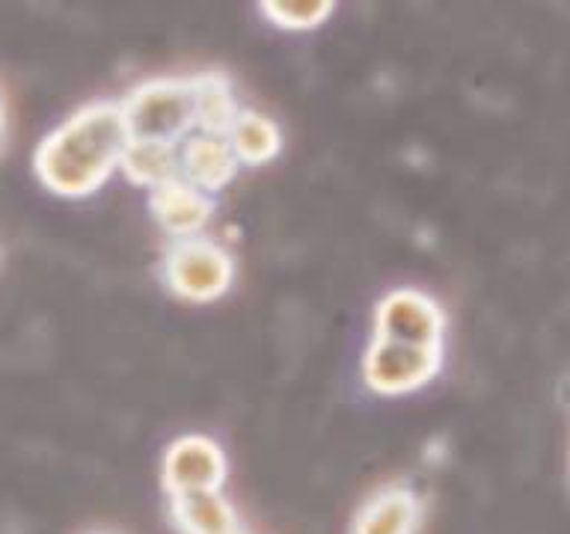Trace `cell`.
<instances>
[{"label":"cell","mask_w":570,"mask_h":534,"mask_svg":"<svg viewBox=\"0 0 570 534\" xmlns=\"http://www.w3.org/2000/svg\"><path fill=\"white\" fill-rule=\"evenodd\" d=\"M440 368H443V347L404 345L383 336H372L360 363L365 389L383 398H399L425 389Z\"/></svg>","instance_id":"obj_4"},{"label":"cell","mask_w":570,"mask_h":534,"mask_svg":"<svg viewBox=\"0 0 570 534\" xmlns=\"http://www.w3.org/2000/svg\"><path fill=\"white\" fill-rule=\"evenodd\" d=\"M119 172H122L134 187L142 190H155V187L167 185L173 178H181L178 169V142H160V140H128L119 160Z\"/></svg>","instance_id":"obj_13"},{"label":"cell","mask_w":570,"mask_h":534,"mask_svg":"<svg viewBox=\"0 0 570 534\" xmlns=\"http://www.w3.org/2000/svg\"><path fill=\"white\" fill-rule=\"evenodd\" d=\"M226 140H229L240 169L265 167L274 158H279V151H283L279 125L262 110H253V107H240L238 116L232 119L229 131H226Z\"/></svg>","instance_id":"obj_11"},{"label":"cell","mask_w":570,"mask_h":534,"mask_svg":"<svg viewBox=\"0 0 570 534\" xmlns=\"http://www.w3.org/2000/svg\"><path fill=\"white\" fill-rule=\"evenodd\" d=\"M240 534H253V532H240Z\"/></svg>","instance_id":"obj_17"},{"label":"cell","mask_w":570,"mask_h":534,"mask_svg":"<svg viewBox=\"0 0 570 534\" xmlns=\"http://www.w3.org/2000/svg\"><path fill=\"white\" fill-rule=\"evenodd\" d=\"M169 523L178 534H240V516L223 490L169 496Z\"/></svg>","instance_id":"obj_10"},{"label":"cell","mask_w":570,"mask_h":534,"mask_svg":"<svg viewBox=\"0 0 570 534\" xmlns=\"http://www.w3.org/2000/svg\"><path fill=\"white\" fill-rule=\"evenodd\" d=\"M194 87V107H196V131L226 134L232 119L238 116L240 105L235 96V83L226 71L208 69L190 75Z\"/></svg>","instance_id":"obj_12"},{"label":"cell","mask_w":570,"mask_h":534,"mask_svg":"<svg viewBox=\"0 0 570 534\" xmlns=\"http://www.w3.org/2000/svg\"><path fill=\"white\" fill-rule=\"evenodd\" d=\"M92 534H107V532H92Z\"/></svg>","instance_id":"obj_16"},{"label":"cell","mask_w":570,"mask_h":534,"mask_svg":"<svg viewBox=\"0 0 570 534\" xmlns=\"http://www.w3.org/2000/svg\"><path fill=\"white\" fill-rule=\"evenodd\" d=\"M258 12L267 18V24L279 27V30H315L327 21L336 7L330 0L321 3H279V0H267L258 7Z\"/></svg>","instance_id":"obj_14"},{"label":"cell","mask_w":570,"mask_h":534,"mask_svg":"<svg viewBox=\"0 0 570 534\" xmlns=\"http://www.w3.org/2000/svg\"><path fill=\"white\" fill-rule=\"evenodd\" d=\"M149 214L169 240L205 235L217 214V196L205 194L185 178H173L167 185L149 190Z\"/></svg>","instance_id":"obj_7"},{"label":"cell","mask_w":570,"mask_h":534,"mask_svg":"<svg viewBox=\"0 0 570 534\" xmlns=\"http://www.w3.org/2000/svg\"><path fill=\"white\" fill-rule=\"evenodd\" d=\"M238 265L229 247L212 235L167 240L158 258V279L185 303H214L229 291Z\"/></svg>","instance_id":"obj_2"},{"label":"cell","mask_w":570,"mask_h":534,"mask_svg":"<svg viewBox=\"0 0 570 534\" xmlns=\"http://www.w3.org/2000/svg\"><path fill=\"white\" fill-rule=\"evenodd\" d=\"M131 140L181 142L196 131L190 75H160L140 80L119 98Z\"/></svg>","instance_id":"obj_3"},{"label":"cell","mask_w":570,"mask_h":534,"mask_svg":"<svg viewBox=\"0 0 570 534\" xmlns=\"http://www.w3.org/2000/svg\"><path fill=\"white\" fill-rule=\"evenodd\" d=\"M7 131H9V107H7V96H3V89H0V149H3V142H7Z\"/></svg>","instance_id":"obj_15"},{"label":"cell","mask_w":570,"mask_h":534,"mask_svg":"<svg viewBox=\"0 0 570 534\" xmlns=\"http://www.w3.org/2000/svg\"><path fill=\"white\" fill-rule=\"evenodd\" d=\"M374 336L419 347H443L445 312L422 288H392L374 306Z\"/></svg>","instance_id":"obj_5"},{"label":"cell","mask_w":570,"mask_h":534,"mask_svg":"<svg viewBox=\"0 0 570 534\" xmlns=\"http://www.w3.org/2000/svg\"><path fill=\"white\" fill-rule=\"evenodd\" d=\"M128 140L131 134L119 98H96L45 134L33 151V172L53 196L83 199L98 194L119 172Z\"/></svg>","instance_id":"obj_1"},{"label":"cell","mask_w":570,"mask_h":534,"mask_svg":"<svg viewBox=\"0 0 570 534\" xmlns=\"http://www.w3.org/2000/svg\"><path fill=\"white\" fill-rule=\"evenodd\" d=\"M178 169H181L185 181L205 194L217 196L238 178L240 164L226 134L190 131L178 142Z\"/></svg>","instance_id":"obj_9"},{"label":"cell","mask_w":570,"mask_h":534,"mask_svg":"<svg viewBox=\"0 0 570 534\" xmlns=\"http://www.w3.org/2000/svg\"><path fill=\"white\" fill-rule=\"evenodd\" d=\"M425 502L407 481L383 484L356 507L351 534H419Z\"/></svg>","instance_id":"obj_8"},{"label":"cell","mask_w":570,"mask_h":534,"mask_svg":"<svg viewBox=\"0 0 570 534\" xmlns=\"http://www.w3.org/2000/svg\"><path fill=\"white\" fill-rule=\"evenodd\" d=\"M229 478V461L223 445L208 434H185L173 439L160 461V484L167 496L223 490Z\"/></svg>","instance_id":"obj_6"}]
</instances>
